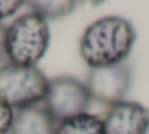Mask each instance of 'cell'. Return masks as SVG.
<instances>
[{"instance_id":"obj_1","label":"cell","mask_w":149,"mask_h":134,"mask_svg":"<svg viewBox=\"0 0 149 134\" xmlns=\"http://www.w3.org/2000/svg\"><path fill=\"white\" fill-rule=\"evenodd\" d=\"M136 30L122 16H103L84 29L79 38V55L92 68H103L127 62L132 54Z\"/></svg>"},{"instance_id":"obj_8","label":"cell","mask_w":149,"mask_h":134,"mask_svg":"<svg viewBox=\"0 0 149 134\" xmlns=\"http://www.w3.org/2000/svg\"><path fill=\"white\" fill-rule=\"evenodd\" d=\"M56 134H105L103 118L95 114H81L59 122Z\"/></svg>"},{"instance_id":"obj_9","label":"cell","mask_w":149,"mask_h":134,"mask_svg":"<svg viewBox=\"0 0 149 134\" xmlns=\"http://www.w3.org/2000/svg\"><path fill=\"white\" fill-rule=\"evenodd\" d=\"M26 6L29 8V11L37 13L49 22L52 19H60L72 14L76 10L78 3L73 0H32L26 2Z\"/></svg>"},{"instance_id":"obj_10","label":"cell","mask_w":149,"mask_h":134,"mask_svg":"<svg viewBox=\"0 0 149 134\" xmlns=\"http://www.w3.org/2000/svg\"><path fill=\"white\" fill-rule=\"evenodd\" d=\"M15 109L0 100V134H10L13 122H15Z\"/></svg>"},{"instance_id":"obj_5","label":"cell","mask_w":149,"mask_h":134,"mask_svg":"<svg viewBox=\"0 0 149 134\" xmlns=\"http://www.w3.org/2000/svg\"><path fill=\"white\" fill-rule=\"evenodd\" d=\"M132 66L129 65V62H124L89 69L86 85L92 101L111 107L125 100L132 87Z\"/></svg>"},{"instance_id":"obj_2","label":"cell","mask_w":149,"mask_h":134,"mask_svg":"<svg viewBox=\"0 0 149 134\" xmlns=\"http://www.w3.org/2000/svg\"><path fill=\"white\" fill-rule=\"evenodd\" d=\"M51 44L49 22L33 11H26L6 25L5 49L10 63L37 66Z\"/></svg>"},{"instance_id":"obj_12","label":"cell","mask_w":149,"mask_h":134,"mask_svg":"<svg viewBox=\"0 0 149 134\" xmlns=\"http://www.w3.org/2000/svg\"><path fill=\"white\" fill-rule=\"evenodd\" d=\"M5 33H6V25L0 24V63L6 58V49H5Z\"/></svg>"},{"instance_id":"obj_11","label":"cell","mask_w":149,"mask_h":134,"mask_svg":"<svg viewBox=\"0 0 149 134\" xmlns=\"http://www.w3.org/2000/svg\"><path fill=\"white\" fill-rule=\"evenodd\" d=\"M22 6H26V2L21 0H0V24L2 21L15 16Z\"/></svg>"},{"instance_id":"obj_6","label":"cell","mask_w":149,"mask_h":134,"mask_svg":"<svg viewBox=\"0 0 149 134\" xmlns=\"http://www.w3.org/2000/svg\"><path fill=\"white\" fill-rule=\"evenodd\" d=\"M105 134H148L149 111L136 101H120L106 109Z\"/></svg>"},{"instance_id":"obj_4","label":"cell","mask_w":149,"mask_h":134,"mask_svg":"<svg viewBox=\"0 0 149 134\" xmlns=\"http://www.w3.org/2000/svg\"><path fill=\"white\" fill-rule=\"evenodd\" d=\"M91 103L92 98L86 82L78 77L57 76L49 79L43 106L57 123L89 112Z\"/></svg>"},{"instance_id":"obj_3","label":"cell","mask_w":149,"mask_h":134,"mask_svg":"<svg viewBox=\"0 0 149 134\" xmlns=\"http://www.w3.org/2000/svg\"><path fill=\"white\" fill-rule=\"evenodd\" d=\"M49 79L37 66L0 65V100L15 111L43 104Z\"/></svg>"},{"instance_id":"obj_7","label":"cell","mask_w":149,"mask_h":134,"mask_svg":"<svg viewBox=\"0 0 149 134\" xmlns=\"http://www.w3.org/2000/svg\"><path fill=\"white\" fill-rule=\"evenodd\" d=\"M57 122L43 104L16 111L10 134H56Z\"/></svg>"}]
</instances>
